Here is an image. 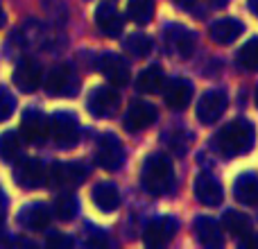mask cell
Masks as SVG:
<instances>
[{
	"label": "cell",
	"instance_id": "6da1fadb",
	"mask_svg": "<svg viewBox=\"0 0 258 249\" xmlns=\"http://www.w3.org/2000/svg\"><path fill=\"white\" fill-rule=\"evenodd\" d=\"M141 183L150 195H165L174 188V168L165 154L156 152L143 161Z\"/></svg>",
	"mask_w": 258,
	"mask_h": 249
},
{
	"label": "cell",
	"instance_id": "7a4b0ae2",
	"mask_svg": "<svg viewBox=\"0 0 258 249\" xmlns=\"http://www.w3.org/2000/svg\"><path fill=\"white\" fill-rule=\"evenodd\" d=\"M215 147L224 156H240L247 154L254 145V127L247 120H233L227 122L218 134H215Z\"/></svg>",
	"mask_w": 258,
	"mask_h": 249
},
{
	"label": "cell",
	"instance_id": "3957f363",
	"mask_svg": "<svg viewBox=\"0 0 258 249\" xmlns=\"http://www.w3.org/2000/svg\"><path fill=\"white\" fill-rule=\"evenodd\" d=\"M50 136H52L54 145L61 150H71L80 143V122L73 113L59 111L50 120Z\"/></svg>",
	"mask_w": 258,
	"mask_h": 249
},
{
	"label": "cell",
	"instance_id": "277c9868",
	"mask_svg": "<svg viewBox=\"0 0 258 249\" xmlns=\"http://www.w3.org/2000/svg\"><path fill=\"white\" fill-rule=\"evenodd\" d=\"M163 43H165V48L170 50V54H174V57H179V59H188L195 52L197 34L190 27L172 23V25H168L163 30Z\"/></svg>",
	"mask_w": 258,
	"mask_h": 249
},
{
	"label": "cell",
	"instance_id": "5b68a950",
	"mask_svg": "<svg viewBox=\"0 0 258 249\" xmlns=\"http://www.w3.org/2000/svg\"><path fill=\"white\" fill-rule=\"evenodd\" d=\"M95 159H98V165L107 172H116V170L122 168L125 163V147L118 141V136L113 134H104L98 141V150H95Z\"/></svg>",
	"mask_w": 258,
	"mask_h": 249
},
{
	"label": "cell",
	"instance_id": "8992f818",
	"mask_svg": "<svg viewBox=\"0 0 258 249\" xmlns=\"http://www.w3.org/2000/svg\"><path fill=\"white\" fill-rule=\"evenodd\" d=\"M86 168L82 163H54L48 170V179L45 181L52 188H61V191H71L84 183Z\"/></svg>",
	"mask_w": 258,
	"mask_h": 249
},
{
	"label": "cell",
	"instance_id": "52a82bcc",
	"mask_svg": "<svg viewBox=\"0 0 258 249\" xmlns=\"http://www.w3.org/2000/svg\"><path fill=\"white\" fill-rule=\"evenodd\" d=\"M77 91V77L71 66L66 64H57L50 68L48 77H45V93L52 98H66Z\"/></svg>",
	"mask_w": 258,
	"mask_h": 249
},
{
	"label": "cell",
	"instance_id": "ba28073f",
	"mask_svg": "<svg viewBox=\"0 0 258 249\" xmlns=\"http://www.w3.org/2000/svg\"><path fill=\"white\" fill-rule=\"evenodd\" d=\"M227 93L220 89H213L209 93H204L197 102V118L202 125H215L227 111Z\"/></svg>",
	"mask_w": 258,
	"mask_h": 249
},
{
	"label": "cell",
	"instance_id": "9c48e42d",
	"mask_svg": "<svg viewBox=\"0 0 258 249\" xmlns=\"http://www.w3.org/2000/svg\"><path fill=\"white\" fill-rule=\"evenodd\" d=\"M120 107V93L113 86H98L89 95V113L95 118H109Z\"/></svg>",
	"mask_w": 258,
	"mask_h": 249
},
{
	"label": "cell",
	"instance_id": "30bf717a",
	"mask_svg": "<svg viewBox=\"0 0 258 249\" xmlns=\"http://www.w3.org/2000/svg\"><path fill=\"white\" fill-rule=\"evenodd\" d=\"M21 136L30 145H43L50 136V120L41 111H25L21 120Z\"/></svg>",
	"mask_w": 258,
	"mask_h": 249
},
{
	"label": "cell",
	"instance_id": "8fae6325",
	"mask_svg": "<svg viewBox=\"0 0 258 249\" xmlns=\"http://www.w3.org/2000/svg\"><path fill=\"white\" fill-rule=\"evenodd\" d=\"M159 118V111H156L154 104L143 102V100H136V102L129 104L127 113H125V129L132 134L143 132V129L152 127Z\"/></svg>",
	"mask_w": 258,
	"mask_h": 249
},
{
	"label": "cell",
	"instance_id": "7c38bea8",
	"mask_svg": "<svg viewBox=\"0 0 258 249\" xmlns=\"http://www.w3.org/2000/svg\"><path fill=\"white\" fill-rule=\"evenodd\" d=\"M12 80L23 93H34L41 84V64L32 57L21 59L16 64V68H14Z\"/></svg>",
	"mask_w": 258,
	"mask_h": 249
},
{
	"label": "cell",
	"instance_id": "4fadbf2b",
	"mask_svg": "<svg viewBox=\"0 0 258 249\" xmlns=\"http://www.w3.org/2000/svg\"><path fill=\"white\" fill-rule=\"evenodd\" d=\"M14 179L21 188H39L48 179V170L39 159H23L14 168Z\"/></svg>",
	"mask_w": 258,
	"mask_h": 249
},
{
	"label": "cell",
	"instance_id": "5bb4252c",
	"mask_svg": "<svg viewBox=\"0 0 258 249\" xmlns=\"http://www.w3.org/2000/svg\"><path fill=\"white\" fill-rule=\"evenodd\" d=\"M177 229H179V224H177V220L174 218H156V220H152V222L147 224L143 240H145V245L152 247V249L163 247L174 238Z\"/></svg>",
	"mask_w": 258,
	"mask_h": 249
},
{
	"label": "cell",
	"instance_id": "9a60e30c",
	"mask_svg": "<svg viewBox=\"0 0 258 249\" xmlns=\"http://www.w3.org/2000/svg\"><path fill=\"white\" fill-rule=\"evenodd\" d=\"M98 68L111 82V86H125L129 82V66H127L125 57H120L116 52H104L98 59Z\"/></svg>",
	"mask_w": 258,
	"mask_h": 249
},
{
	"label": "cell",
	"instance_id": "2e32d148",
	"mask_svg": "<svg viewBox=\"0 0 258 249\" xmlns=\"http://www.w3.org/2000/svg\"><path fill=\"white\" fill-rule=\"evenodd\" d=\"M163 100L172 111H181L192 100V84L188 80H183V77H174V80H170L165 84Z\"/></svg>",
	"mask_w": 258,
	"mask_h": 249
},
{
	"label": "cell",
	"instance_id": "e0dca14e",
	"mask_svg": "<svg viewBox=\"0 0 258 249\" xmlns=\"http://www.w3.org/2000/svg\"><path fill=\"white\" fill-rule=\"evenodd\" d=\"M95 25L109 39H118L122 32V16L118 14V9L113 7L111 3H100L98 9H95Z\"/></svg>",
	"mask_w": 258,
	"mask_h": 249
},
{
	"label": "cell",
	"instance_id": "ac0fdd59",
	"mask_svg": "<svg viewBox=\"0 0 258 249\" xmlns=\"http://www.w3.org/2000/svg\"><path fill=\"white\" fill-rule=\"evenodd\" d=\"M195 197H197V202L200 204H204V206H220L222 204V186H220V181L213 177V174H209V172H202V174H197V179H195Z\"/></svg>",
	"mask_w": 258,
	"mask_h": 249
},
{
	"label": "cell",
	"instance_id": "d6986e66",
	"mask_svg": "<svg viewBox=\"0 0 258 249\" xmlns=\"http://www.w3.org/2000/svg\"><path fill=\"white\" fill-rule=\"evenodd\" d=\"M50 220H52V213L45 204H30L18 213V224L27 231H43L50 227Z\"/></svg>",
	"mask_w": 258,
	"mask_h": 249
},
{
	"label": "cell",
	"instance_id": "ffe728a7",
	"mask_svg": "<svg viewBox=\"0 0 258 249\" xmlns=\"http://www.w3.org/2000/svg\"><path fill=\"white\" fill-rule=\"evenodd\" d=\"M242 32H245V25H242L238 18H220V21H215L213 25H211L209 34H211V39H213V43L229 45V43H233Z\"/></svg>",
	"mask_w": 258,
	"mask_h": 249
},
{
	"label": "cell",
	"instance_id": "44dd1931",
	"mask_svg": "<svg viewBox=\"0 0 258 249\" xmlns=\"http://www.w3.org/2000/svg\"><path fill=\"white\" fill-rule=\"evenodd\" d=\"M192 231L204 247H222V231H220V224L213 218H206V215L197 218L192 224Z\"/></svg>",
	"mask_w": 258,
	"mask_h": 249
},
{
	"label": "cell",
	"instance_id": "7402d4cb",
	"mask_svg": "<svg viewBox=\"0 0 258 249\" xmlns=\"http://www.w3.org/2000/svg\"><path fill=\"white\" fill-rule=\"evenodd\" d=\"M233 195L240 204L245 206H258V177L251 172H245L233 183Z\"/></svg>",
	"mask_w": 258,
	"mask_h": 249
},
{
	"label": "cell",
	"instance_id": "603a6c76",
	"mask_svg": "<svg viewBox=\"0 0 258 249\" xmlns=\"http://www.w3.org/2000/svg\"><path fill=\"white\" fill-rule=\"evenodd\" d=\"M91 200H93V204L98 206L100 211L109 213V211H116L118 206H120V191H118L113 183L102 181V183H98V186L93 188Z\"/></svg>",
	"mask_w": 258,
	"mask_h": 249
},
{
	"label": "cell",
	"instance_id": "cb8c5ba5",
	"mask_svg": "<svg viewBox=\"0 0 258 249\" xmlns=\"http://www.w3.org/2000/svg\"><path fill=\"white\" fill-rule=\"evenodd\" d=\"M222 227H224V231H229L238 240H247L251 236V231H254L251 229V220L245 213H238V211H227L224 213Z\"/></svg>",
	"mask_w": 258,
	"mask_h": 249
},
{
	"label": "cell",
	"instance_id": "d4e9b609",
	"mask_svg": "<svg viewBox=\"0 0 258 249\" xmlns=\"http://www.w3.org/2000/svg\"><path fill=\"white\" fill-rule=\"evenodd\" d=\"M136 86L141 93H159V91L165 86V77H163L161 66H156V64L154 66H147L145 71L138 75Z\"/></svg>",
	"mask_w": 258,
	"mask_h": 249
},
{
	"label": "cell",
	"instance_id": "484cf974",
	"mask_svg": "<svg viewBox=\"0 0 258 249\" xmlns=\"http://www.w3.org/2000/svg\"><path fill=\"white\" fill-rule=\"evenodd\" d=\"M77 209H80V204H77V197L73 193L63 191L54 197V213H57V218L61 222H71L77 215Z\"/></svg>",
	"mask_w": 258,
	"mask_h": 249
},
{
	"label": "cell",
	"instance_id": "4316f807",
	"mask_svg": "<svg viewBox=\"0 0 258 249\" xmlns=\"http://www.w3.org/2000/svg\"><path fill=\"white\" fill-rule=\"evenodd\" d=\"M127 16L136 25H145L154 16V0H129L127 3Z\"/></svg>",
	"mask_w": 258,
	"mask_h": 249
},
{
	"label": "cell",
	"instance_id": "83f0119b",
	"mask_svg": "<svg viewBox=\"0 0 258 249\" xmlns=\"http://www.w3.org/2000/svg\"><path fill=\"white\" fill-rule=\"evenodd\" d=\"M21 154V136L16 132H5L0 136V161L14 163Z\"/></svg>",
	"mask_w": 258,
	"mask_h": 249
},
{
	"label": "cell",
	"instance_id": "f1b7e54d",
	"mask_svg": "<svg viewBox=\"0 0 258 249\" xmlns=\"http://www.w3.org/2000/svg\"><path fill=\"white\" fill-rule=\"evenodd\" d=\"M236 61L245 71H258V39H249L236 54Z\"/></svg>",
	"mask_w": 258,
	"mask_h": 249
},
{
	"label": "cell",
	"instance_id": "f546056e",
	"mask_svg": "<svg viewBox=\"0 0 258 249\" xmlns=\"http://www.w3.org/2000/svg\"><path fill=\"white\" fill-rule=\"evenodd\" d=\"M125 48L129 50L132 57L143 59L152 52V39L147 34H143V32H134V34H129V39L125 41Z\"/></svg>",
	"mask_w": 258,
	"mask_h": 249
},
{
	"label": "cell",
	"instance_id": "4dcf8cb0",
	"mask_svg": "<svg viewBox=\"0 0 258 249\" xmlns=\"http://www.w3.org/2000/svg\"><path fill=\"white\" fill-rule=\"evenodd\" d=\"M14 109H16V100H14V95L9 93L7 89L0 86V122L7 120V118L14 113Z\"/></svg>",
	"mask_w": 258,
	"mask_h": 249
},
{
	"label": "cell",
	"instance_id": "1f68e13d",
	"mask_svg": "<svg viewBox=\"0 0 258 249\" xmlns=\"http://www.w3.org/2000/svg\"><path fill=\"white\" fill-rule=\"evenodd\" d=\"M71 238H66V236H61V233H57V236H50L48 238V245L50 247H61V245H71Z\"/></svg>",
	"mask_w": 258,
	"mask_h": 249
},
{
	"label": "cell",
	"instance_id": "d6a6232c",
	"mask_svg": "<svg viewBox=\"0 0 258 249\" xmlns=\"http://www.w3.org/2000/svg\"><path fill=\"white\" fill-rule=\"evenodd\" d=\"M174 5H177L179 9H192L197 5V0H172Z\"/></svg>",
	"mask_w": 258,
	"mask_h": 249
},
{
	"label": "cell",
	"instance_id": "836d02e7",
	"mask_svg": "<svg viewBox=\"0 0 258 249\" xmlns=\"http://www.w3.org/2000/svg\"><path fill=\"white\" fill-rule=\"evenodd\" d=\"M247 5H249V9L254 12V16H258V0H247Z\"/></svg>",
	"mask_w": 258,
	"mask_h": 249
},
{
	"label": "cell",
	"instance_id": "e575fe53",
	"mask_svg": "<svg viewBox=\"0 0 258 249\" xmlns=\"http://www.w3.org/2000/svg\"><path fill=\"white\" fill-rule=\"evenodd\" d=\"M209 3H211V5H213V7H215V9H220V7H224V5H227V3H229V0H209Z\"/></svg>",
	"mask_w": 258,
	"mask_h": 249
},
{
	"label": "cell",
	"instance_id": "d590c367",
	"mask_svg": "<svg viewBox=\"0 0 258 249\" xmlns=\"http://www.w3.org/2000/svg\"><path fill=\"white\" fill-rule=\"evenodd\" d=\"M254 100H256V107H258V86H256V93H254Z\"/></svg>",
	"mask_w": 258,
	"mask_h": 249
},
{
	"label": "cell",
	"instance_id": "8d00e7d4",
	"mask_svg": "<svg viewBox=\"0 0 258 249\" xmlns=\"http://www.w3.org/2000/svg\"><path fill=\"white\" fill-rule=\"evenodd\" d=\"M0 236H3V218H0Z\"/></svg>",
	"mask_w": 258,
	"mask_h": 249
},
{
	"label": "cell",
	"instance_id": "74e56055",
	"mask_svg": "<svg viewBox=\"0 0 258 249\" xmlns=\"http://www.w3.org/2000/svg\"><path fill=\"white\" fill-rule=\"evenodd\" d=\"M0 195H3V193H0ZM0 200H3V197H0Z\"/></svg>",
	"mask_w": 258,
	"mask_h": 249
}]
</instances>
